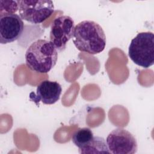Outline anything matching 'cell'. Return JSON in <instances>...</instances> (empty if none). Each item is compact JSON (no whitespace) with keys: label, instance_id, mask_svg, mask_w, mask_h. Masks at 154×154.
Listing matches in <instances>:
<instances>
[{"label":"cell","instance_id":"obj_2","mask_svg":"<svg viewBox=\"0 0 154 154\" xmlns=\"http://www.w3.org/2000/svg\"><path fill=\"white\" fill-rule=\"evenodd\" d=\"M25 58L26 65L30 70L40 73H46L55 66L58 52L50 41L38 39L28 47Z\"/></svg>","mask_w":154,"mask_h":154},{"label":"cell","instance_id":"obj_1","mask_svg":"<svg viewBox=\"0 0 154 154\" xmlns=\"http://www.w3.org/2000/svg\"><path fill=\"white\" fill-rule=\"evenodd\" d=\"M73 42L81 52L94 55L102 52L106 46L102 28L92 20H84L75 27Z\"/></svg>","mask_w":154,"mask_h":154},{"label":"cell","instance_id":"obj_5","mask_svg":"<svg viewBox=\"0 0 154 154\" xmlns=\"http://www.w3.org/2000/svg\"><path fill=\"white\" fill-rule=\"evenodd\" d=\"M75 23L68 16H60L55 18L51 26L50 42L57 51H63L67 42L73 38Z\"/></svg>","mask_w":154,"mask_h":154},{"label":"cell","instance_id":"obj_9","mask_svg":"<svg viewBox=\"0 0 154 154\" xmlns=\"http://www.w3.org/2000/svg\"><path fill=\"white\" fill-rule=\"evenodd\" d=\"M80 153H110L105 140L100 137H94L85 147L79 149Z\"/></svg>","mask_w":154,"mask_h":154},{"label":"cell","instance_id":"obj_11","mask_svg":"<svg viewBox=\"0 0 154 154\" xmlns=\"http://www.w3.org/2000/svg\"><path fill=\"white\" fill-rule=\"evenodd\" d=\"M0 14L4 13H15L19 10L18 1H1Z\"/></svg>","mask_w":154,"mask_h":154},{"label":"cell","instance_id":"obj_6","mask_svg":"<svg viewBox=\"0 0 154 154\" xmlns=\"http://www.w3.org/2000/svg\"><path fill=\"white\" fill-rule=\"evenodd\" d=\"M106 142L110 153L112 154H134L138 146L135 137L123 128H117L108 135Z\"/></svg>","mask_w":154,"mask_h":154},{"label":"cell","instance_id":"obj_8","mask_svg":"<svg viewBox=\"0 0 154 154\" xmlns=\"http://www.w3.org/2000/svg\"><path fill=\"white\" fill-rule=\"evenodd\" d=\"M62 88L57 81L45 80L37 86L36 95L29 96L31 100L35 103L41 101L46 105H52L60 98Z\"/></svg>","mask_w":154,"mask_h":154},{"label":"cell","instance_id":"obj_10","mask_svg":"<svg viewBox=\"0 0 154 154\" xmlns=\"http://www.w3.org/2000/svg\"><path fill=\"white\" fill-rule=\"evenodd\" d=\"M93 137V133L90 128H81L74 132L72 136V141L78 149H81L87 146Z\"/></svg>","mask_w":154,"mask_h":154},{"label":"cell","instance_id":"obj_4","mask_svg":"<svg viewBox=\"0 0 154 154\" xmlns=\"http://www.w3.org/2000/svg\"><path fill=\"white\" fill-rule=\"evenodd\" d=\"M18 4L19 16L31 23L43 22L54 11L53 2L49 0H22Z\"/></svg>","mask_w":154,"mask_h":154},{"label":"cell","instance_id":"obj_7","mask_svg":"<svg viewBox=\"0 0 154 154\" xmlns=\"http://www.w3.org/2000/svg\"><path fill=\"white\" fill-rule=\"evenodd\" d=\"M24 23L16 13H4L0 14V43L7 44L19 39L23 32Z\"/></svg>","mask_w":154,"mask_h":154},{"label":"cell","instance_id":"obj_3","mask_svg":"<svg viewBox=\"0 0 154 154\" xmlns=\"http://www.w3.org/2000/svg\"><path fill=\"white\" fill-rule=\"evenodd\" d=\"M128 55L137 65L147 69L154 63V34L152 32L138 33L131 42Z\"/></svg>","mask_w":154,"mask_h":154}]
</instances>
